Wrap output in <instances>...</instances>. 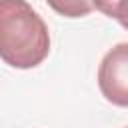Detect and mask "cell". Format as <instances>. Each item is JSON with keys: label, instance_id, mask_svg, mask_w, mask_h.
Masks as SVG:
<instances>
[{"label": "cell", "instance_id": "cell-4", "mask_svg": "<svg viewBox=\"0 0 128 128\" xmlns=\"http://www.w3.org/2000/svg\"><path fill=\"white\" fill-rule=\"evenodd\" d=\"M46 2L54 12L66 16V18H82L92 12L90 0H46Z\"/></svg>", "mask_w": 128, "mask_h": 128}, {"label": "cell", "instance_id": "cell-2", "mask_svg": "<svg viewBox=\"0 0 128 128\" xmlns=\"http://www.w3.org/2000/svg\"><path fill=\"white\" fill-rule=\"evenodd\" d=\"M98 88L114 106L128 108V42L110 48L98 66Z\"/></svg>", "mask_w": 128, "mask_h": 128}, {"label": "cell", "instance_id": "cell-3", "mask_svg": "<svg viewBox=\"0 0 128 128\" xmlns=\"http://www.w3.org/2000/svg\"><path fill=\"white\" fill-rule=\"evenodd\" d=\"M90 2L92 8H96L108 18L118 20V24L128 30V0H90Z\"/></svg>", "mask_w": 128, "mask_h": 128}, {"label": "cell", "instance_id": "cell-1", "mask_svg": "<svg viewBox=\"0 0 128 128\" xmlns=\"http://www.w3.org/2000/svg\"><path fill=\"white\" fill-rule=\"evenodd\" d=\"M50 52L42 16L26 0H0V58L20 70L36 68Z\"/></svg>", "mask_w": 128, "mask_h": 128}]
</instances>
